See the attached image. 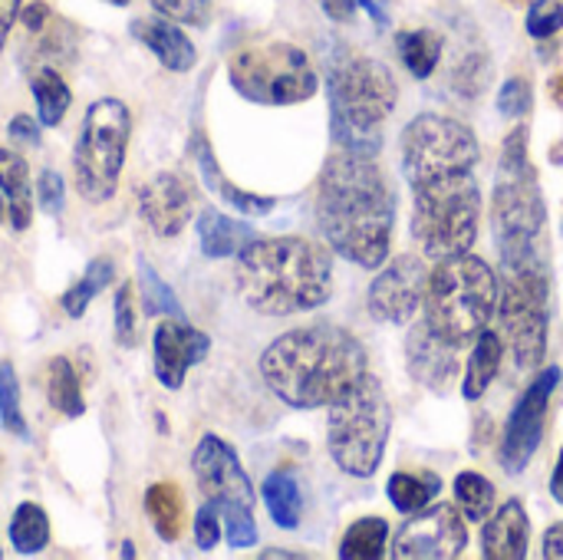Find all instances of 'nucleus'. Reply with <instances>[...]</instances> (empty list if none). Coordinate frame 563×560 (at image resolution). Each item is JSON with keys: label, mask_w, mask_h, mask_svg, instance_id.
<instances>
[{"label": "nucleus", "mask_w": 563, "mask_h": 560, "mask_svg": "<svg viewBox=\"0 0 563 560\" xmlns=\"http://www.w3.org/2000/svg\"><path fill=\"white\" fill-rule=\"evenodd\" d=\"M366 373L363 343L333 323H310L280 333L261 353L267 389L290 409H323Z\"/></svg>", "instance_id": "obj_2"}, {"label": "nucleus", "mask_w": 563, "mask_h": 560, "mask_svg": "<svg viewBox=\"0 0 563 560\" xmlns=\"http://www.w3.org/2000/svg\"><path fill=\"white\" fill-rule=\"evenodd\" d=\"M122 558H135V548H132V541H125V545H122Z\"/></svg>", "instance_id": "obj_52"}, {"label": "nucleus", "mask_w": 563, "mask_h": 560, "mask_svg": "<svg viewBox=\"0 0 563 560\" xmlns=\"http://www.w3.org/2000/svg\"><path fill=\"white\" fill-rule=\"evenodd\" d=\"M191 155H195V165H198V175H201L205 188L214 191V195H218L224 205H231L234 211H241V215H247V218H264V215H271V211L277 208V201H274L271 195H254V191H247V188H238V185L221 172V165H218V158H214V152H211V142H208L201 132L191 135Z\"/></svg>", "instance_id": "obj_21"}, {"label": "nucleus", "mask_w": 563, "mask_h": 560, "mask_svg": "<svg viewBox=\"0 0 563 560\" xmlns=\"http://www.w3.org/2000/svg\"><path fill=\"white\" fill-rule=\"evenodd\" d=\"M386 545H389V525L376 515L360 518L346 528L343 541H340V558L343 560H379L386 558Z\"/></svg>", "instance_id": "obj_32"}, {"label": "nucleus", "mask_w": 563, "mask_h": 560, "mask_svg": "<svg viewBox=\"0 0 563 560\" xmlns=\"http://www.w3.org/2000/svg\"><path fill=\"white\" fill-rule=\"evenodd\" d=\"M145 515L162 541H178L181 538V521H185V498L172 482H155L145 492Z\"/></svg>", "instance_id": "obj_29"}, {"label": "nucleus", "mask_w": 563, "mask_h": 560, "mask_svg": "<svg viewBox=\"0 0 563 560\" xmlns=\"http://www.w3.org/2000/svg\"><path fill=\"white\" fill-rule=\"evenodd\" d=\"M129 139H132V112L122 99L106 96L86 109L73 149V175H76V191L89 205H102L119 191Z\"/></svg>", "instance_id": "obj_9"}, {"label": "nucleus", "mask_w": 563, "mask_h": 560, "mask_svg": "<svg viewBox=\"0 0 563 560\" xmlns=\"http://www.w3.org/2000/svg\"><path fill=\"white\" fill-rule=\"evenodd\" d=\"M261 558H300V554H294V551H277V548H271V551H261Z\"/></svg>", "instance_id": "obj_51"}, {"label": "nucleus", "mask_w": 563, "mask_h": 560, "mask_svg": "<svg viewBox=\"0 0 563 560\" xmlns=\"http://www.w3.org/2000/svg\"><path fill=\"white\" fill-rule=\"evenodd\" d=\"M214 0H152L158 17H168L181 26H208Z\"/></svg>", "instance_id": "obj_40"}, {"label": "nucleus", "mask_w": 563, "mask_h": 560, "mask_svg": "<svg viewBox=\"0 0 563 560\" xmlns=\"http://www.w3.org/2000/svg\"><path fill=\"white\" fill-rule=\"evenodd\" d=\"M106 3H112V7H129L132 0H106Z\"/></svg>", "instance_id": "obj_54"}, {"label": "nucleus", "mask_w": 563, "mask_h": 560, "mask_svg": "<svg viewBox=\"0 0 563 560\" xmlns=\"http://www.w3.org/2000/svg\"><path fill=\"white\" fill-rule=\"evenodd\" d=\"M139 297H142V310L152 314V317H175V320H185V310H181V300L175 297V290L158 277V271L139 257Z\"/></svg>", "instance_id": "obj_36"}, {"label": "nucleus", "mask_w": 563, "mask_h": 560, "mask_svg": "<svg viewBox=\"0 0 563 560\" xmlns=\"http://www.w3.org/2000/svg\"><path fill=\"white\" fill-rule=\"evenodd\" d=\"M412 238L426 257L468 254L482 224V188L472 172H455L412 188Z\"/></svg>", "instance_id": "obj_8"}, {"label": "nucleus", "mask_w": 563, "mask_h": 560, "mask_svg": "<svg viewBox=\"0 0 563 560\" xmlns=\"http://www.w3.org/2000/svg\"><path fill=\"white\" fill-rule=\"evenodd\" d=\"M396 50H399V59L402 66L416 76V79H429L442 59V36L429 26H419V30H402L396 36Z\"/></svg>", "instance_id": "obj_30"}, {"label": "nucleus", "mask_w": 563, "mask_h": 560, "mask_svg": "<svg viewBox=\"0 0 563 560\" xmlns=\"http://www.w3.org/2000/svg\"><path fill=\"white\" fill-rule=\"evenodd\" d=\"M30 92H33V102H36L40 125H46V129L59 125L69 102H73V92H69L66 79L53 66H36L30 73Z\"/></svg>", "instance_id": "obj_28"}, {"label": "nucleus", "mask_w": 563, "mask_h": 560, "mask_svg": "<svg viewBox=\"0 0 563 560\" xmlns=\"http://www.w3.org/2000/svg\"><path fill=\"white\" fill-rule=\"evenodd\" d=\"M49 17H53V13H49V7H46V3H40V0L23 7V26H26L30 33H40V30L49 23Z\"/></svg>", "instance_id": "obj_47"}, {"label": "nucleus", "mask_w": 563, "mask_h": 560, "mask_svg": "<svg viewBox=\"0 0 563 560\" xmlns=\"http://www.w3.org/2000/svg\"><path fill=\"white\" fill-rule=\"evenodd\" d=\"M544 548H541V554L548 560H563V521L561 525H551L548 531H544V541H541Z\"/></svg>", "instance_id": "obj_49"}, {"label": "nucleus", "mask_w": 563, "mask_h": 560, "mask_svg": "<svg viewBox=\"0 0 563 560\" xmlns=\"http://www.w3.org/2000/svg\"><path fill=\"white\" fill-rule=\"evenodd\" d=\"M254 228L247 221H238L218 208H205L198 215V241H201V254L211 261L221 257H234L241 254L251 241H254Z\"/></svg>", "instance_id": "obj_23"}, {"label": "nucleus", "mask_w": 563, "mask_h": 560, "mask_svg": "<svg viewBox=\"0 0 563 560\" xmlns=\"http://www.w3.org/2000/svg\"><path fill=\"white\" fill-rule=\"evenodd\" d=\"M320 7H323V13H327L330 20H336V23L353 20L356 10H366L379 30H386L389 20H393V0H320Z\"/></svg>", "instance_id": "obj_38"}, {"label": "nucleus", "mask_w": 563, "mask_h": 560, "mask_svg": "<svg viewBox=\"0 0 563 560\" xmlns=\"http://www.w3.org/2000/svg\"><path fill=\"white\" fill-rule=\"evenodd\" d=\"M531 545V521L518 498L505 502L482 528V558L488 560H525Z\"/></svg>", "instance_id": "obj_22"}, {"label": "nucleus", "mask_w": 563, "mask_h": 560, "mask_svg": "<svg viewBox=\"0 0 563 560\" xmlns=\"http://www.w3.org/2000/svg\"><path fill=\"white\" fill-rule=\"evenodd\" d=\"M561 366L541 370L538 380L511 406V416L505 422V436H501V446H498V465L508 475H521L531 465V459L538 455L541 439H544L548 403H551L554 389L561 386Z\"/></svg>", "instance_id": "obj_13"}, {"label": "nucleus", "mask_w": 563, "mask_h": 560, "mask_svg": "<svg viewBox=\"0 0 563 560\" xmlns=\"http://www.w3.org/2000/svg\"><path fill=\"white\" fill-rule=\"evenodd\" d=\"M7 218V198H3V191H0V221Z\"/></svg>", "instance_id": "obj_53"}, {"label": "nucleus", "mask_w": 563, "mask_h": 560, "mask_svg": "<svg viewBox=\"0 0 563 560\" xmlns=\"http://www.w3.org/2000/svg\"><path fill=\"white\" fill-rule=\"evenodd\" d=\"M191 472L198 482V492L205 495V502H214L218 508L224 505H238V508H251L257 502V492L238 459V452L218 439V436H201V442L195 446L191 455Z\"/></svg>", "instance_id": "obj_16"}, {"label": "nucleus", "mask_w": 563, "mask_h": 560, "mask_svg": "<svg viewBox=\"0 0 563 560\" xmlns=\"http://www.w3.org/2000/svg\"><path fill=\"white\" fill-rule=\"evenodd\" d=\"M389 502L399 515H419L422 508H429L439 492H442V479L435 472H396L386 485Z\"/></svg>", "instance_id": "obj_27"}, {"label": "nucleus", "mask_w": 563, "mask_h": 560, "mask_svg": "<svg viewBox=\"0 0 563 560\" xmlns=\"http://www.w3.org/2000/svg\"><path fill=\"white\" fill-rule=\"evenodd\" d=\"M501 360H505V340L498 333L485 330L475 340L468 366H465V376H462V396L468 403H478L488 393V386L495 383V376L501 370Z\"/></svg>", "instance_id": "obj_25"}, {"label": "nucleus", "mask_w": 563, "mask_h": 560, "mask_svg": "<svg viewBox=\"0 0 563 560\" xmlns=\"http://www.w3.org/2000/svg\"><path fill=\"white\" fill-rule=\"evenodd\" d=\"M261 498L267 505V515L274 518L277 528L284 531H294L300 528V515H303V495H300V485L294 479V472L280 469V472H271L261 485Z\"/></svg>", "instance_id": "obj_26"}, {"label": "nucleus", "mask_w": 563, "mask_h": 560, "mask_svg": "<svg viewBox=\"0 0 563 560\" xmlns=\"http://www.w3.org/2000/svg\"><path fill=\"white\" fill-rule=\"evenodd\" d=\"M46 399L66 419H79L86 413V399H82V389H79V376H76V370H73V363L66 356H53L49 360V370H46Z\"/></svg>", "instance_id": "obj_31"}, {"label": "nucleus", "mask_w": 563, "mask_h": 560, "mask_svg": "<svg viewBox=\"0 0 563 560\" xmlns=\"http://www.w3.org/2000/svg\"><path fill=\"white\" fill-rule=\"evenodd\" d=\"M558 92H561V99H563V73H561V79H558Z\"/></svg>", "instance_id": "obj_55"}, {"label": "nucleus", "mask_w": 563, "mask_h": 560, "mask_svg": "<svg viewBox=\"0 0 563 560\" xmlns=\"http://www.w3.org/2000/svg\"><path fill=\"white\" fill-rule=\"evenodd\" d=\"M528 33L534 40H551L563 30V0H534L528 10Z\"/></svg>", "instance_id": "obj_41"}, {"label": "nucleus", "mask_w": 563, "mask_h": 560, "mask_svg": "<svg viewBox=\"0 0 563 560\" xmlns=\"http://www.w3.org/2000/svg\"><path fill=\"white\" fill-rule=\"evenodd\" d=\"M468 528L455 505H429L396 531L389 554L396 560H452L465 554Z\"/></svg>", "instance_id": "obj_14"}, {"label": "nucleus", "mask_w": 563, "mask_h": 560, "mask_svg": "<svg viewBox=\"0 0 563 560\" xmlns=\"http://www.w3.org/2000/svg\"><path fill=\"white\" fill-rule=\"evenodd\" d=\"M551 495H554V502L563 505V446L561 455H558V465H554V475H551Z\"/></svg>", "instance_id": "obj_50"}, {"label": "nucleus", "mask_w": 563, "mask_h": 560, "mask_svg": "<svg viewBox=\"0 0 563 560\" xmlns=\"http://www.w3.org/2000/svg\"><path fill=\"white\" fill-rule=\"evenodd\" d=\"M495 502H498V492L485 475L462 472L455 479V505L465 515V521H482L485 525L492 518V512H495Z\"/></svg>", "instance_id": "obj_35"}, {"label": "nucleus", "mask_w": 563, "mask_h": 560, "mask_svg": "<svg viewBox=\"0 0 563 560\" xmlns=\"http://www.w3.org/2000/svg\"><path fill=\"white\" fill-rule=\"evenodd\" d=\"M20 3L23 0H0V50H3V43H7L16 17H20Z\"/></svg>", "instance_id": "obj_48"}, {"label": "nucleus", "mask_w": 563, "mask_h": 560, "mask_svg": "<svg viewBox=\"0 0 563 560\" xmlns=\"http://www.w3.org/2000/svg\"><path fill=\"white\" fill-rule=\"evenodd\" d=\"M406 363L412 380L432 393H445L459 380V347L442 340L426 320L416 323L406 337Z\"/></svg>", "instance_id": "obj_19"}, {"label": "nucleus", "mask_w": 563, "mask_h": 560, "mask_svg": "<svg viewBox=\"0 0 563 560\" xmlns=\"http://www.w3.org/2000/svg\"><path fill=\"white\" fill-rule=\"evenodd\" d=\"M393 429V409L376 376L363 373L327 416V449L350 479H373L383 465Z\"/></svg>", "instance_id": "obj_7"}, {"label": "nucleus", "mask_w": 563, "mask_h": 560, "mask_svg": "<svg viewBox=\"0 0 563 560\" xmlns=\"http://www.w3.org/2000/svg\"><path fill=\"white\" fill-rule=\"evenodd\" d=\"M112 307H115V343L119 347H135L139 337H135V307H132V287L129 284H122L115 290Z\"/></svg>", "instance_id": "obj_44"}, {"label": "nucleus", "mask_w": 563, "mask_h": 560, "mask_svg": "<svg viewBox=\"0 0 563 560\" xmlns=\"http://www.w3.org/2000/svg\"><path fill=\"white\" fill-rule=\"evenodd\" d=\"M534 106V96H531V83L521 79V76H511L501 92H498V112L505 119H525Z\"/></svg>", "instance_id": "obj_42"}, {"label": "nucleus", "mask_w": 563, "mask_h": 560, "mask_svg": "<svg viewBox=\"0 0 563 560\" xmlns=\"http://www.w3.org/2000/svg\"><path fill=\"white\" fill-rule=\"evenodd\" d=\"M238 297L264 317L317 310L333 294L327 248L307 238H254L234 264Z\"/></svg>", "instance_id": "obj_3"}, {"label": "nucleus", "mask_w": 563, "mask_h": 560, "mask_svg": "<svg viewBox=\"0 0 563 560\" xmlns=\"http://www.w3.org/2000/svg\"><path fill=\"white\" fill-rule=\"evenodd\" d=\"M396 224L393 188L369 155L336 152L317 182V228L327 244L363 271L389 261Z\"/></svg>", "instance_id": "obj_1"}, {"label": "nucleus", "mask_w": 563, "mask_h": 560, "mask_svg": "<svg viewBox=\"0 0 563 560\" xmlns=\"http://www.w3.org/2000/svg\"><path fill=\"white\" fill-rule=\"evenodd\" d=\"M426 323L459 350L475 343L498 310V274L482 257L455 254L435 264L426 287Z\"/></svg>", "instance_id": "obj_6"}, {"label": "nucleus", "mask_w": 563, "mask_h": 560, "mask_svg": "<svg viewBox=\"0 0 563 560\" xmlns=\"http://www.w3.org/2000/svg\"><path fill=\"white\" fill-rule=\"evenodd\" d=\"M211 353L208 333L195 330L188 320H162L152 333V370L165 389H181L191 366Z\"/></svg>", "instance_id": "obj_17"}, {"label": "nucleus", "mask_w": 563, "mask_h": 560, "mask_svg": "<svg viewBox=\"0 0 563 560\" xmlns=\"http://www.w3.org/2000/svg\"><path fill=\"white\" fill-rule=\"evenodd\" d=\"M129 33L148 50L155 53V59L168 69V73H188L198 63V50L188 40V33L168 20V17H139L129 23Z\"/></svg>", "instance_id": "obj_20"}, {"label": "nucleus", "mask_w": 563, "mask_h": 560, "mask_svg": "<svg viewBox=\"0 0 563 560\" xmlns=\"http://www.w3.org/2000/svg\"><path fill=\"white\" fill-rule=\"evenodd\" d=\"M327 102H330V139L340 152L369 155L383 152V125L396 109L399 86L386 63L353 53L333 43L323 53Z\"/></svg>", "instance_id": "obj_4"}, {"label": "nucleus", "mask_w": 563, "mask_h": 560, "mask_svg": "<svg viewBox=\"0 0 563 560\" xmlns=\"http://www.w3.org/2000/svg\"><path fill=\"white\" fill-rule=\"evenodd\" d=\"M228 79L238 96L257 106H297L320 89L310 56L284 40L238 50L228 63Z\"/></svg>", "instance_id": "obj_11"}, {"label": "nucleus", "mask_w": 563, "mask_h": 560, "mask_svg": "<svg viewBox=\"0 0 563 560\" xmlns=\"http://www.w3.org/2000/svg\"><path fill=\"white\" fill-rule=\"evenodd\" d=\"M221 541V512L214 502H205L195 515V545L201 551H211Z\"/></svg>", "instance_id": "obj_45"}, {"label": "nucleus", "mask_w": 563, "mask_h": 560, "mask_svg": "<svg viewBox=\"0 0 563 560\" xmlns=\"http://www.w3.org/2000/svg\"><path fill=\"white\" fill-rule=\"evenodd\" d=\"M488 221L505 267L531 264L541 257L538 238L548 221V205H544L538 168L528 152V125H518L501 145Z\"/></svg>", "instance_id": "obj_5"}, {"label": "nucleus", "mask_w": 563, "mask_h": 560, "mask_svg": "<svg viewBox=\"0 0 563 560\" xmlns=\"http://www.w3.org/2000/svg\"><path fill=\"white\" fill-rule=\"evenodd\" d=\"M10 545L16 554H40L49 545V518L40 505L23 502L10 518Z\"/></svg>", "instance_id": "obj_33"}, {"label": "nucleus", "mask_w": 563, "mask_h": 560, "mask_svg": "<svg viewBox=\"0 0 563 560\" xmlns=\"http://www.w3.org/2000/svg\"><path fill=\"white\" fill-rule=\"evenodd\" d=\"M139 215L158 238H175L195 215V191L175 172H158L139 191Z\"/></svg>", "instance_id": "obj_18"}, {"label": "nucleus", "mask_w": 563, "mask_h": 560, "mask_svg": "<svg viewBox=\"0 0 563 560\" xmlns=\"http://www.w3.org/2000/svg\"><path fill=\"white\" fill-rule=\"evenodd\" d=\"M426 287H429V267L419 254H399L386 261L366 294L369 317L379 323L406 327L422 310Z\"/></svg>", "instance_id": "obj_15"}, {"label": "nucleus", "mask_w": 563, "mask_h": 560, "mask_svg": "<svg viewBox=\"0 0 563 560\" xmlns=\"http://www.w3.org/2000/svg\"><path fill=\"white\" fill-rule=\"evenodd\" d=\"M115 281V264L109 261V257H96V261H89V267H86V274L63 294V300H59V307H63V314L66 317H82L86 314V307L92 304V297L99 294V290H106L109 284Z\"/></svg>", "instance_id": "obj_34"}, {"label": "nucleus", "mask_w": 563, "mask_h": 560, "mask_svg": "<svg viewBox=\"0 0 563 560\" xmlns=\"http://www.w3.org/2000/svg\"><path fill=\"white\" fill-rule=\"evenodd\" d=\"M0 191L7 198V215L13 231H26L33 221V188H30V165L20 152L0 145Z\"/></svg>", "instance_id": "obj_24"}, {"label": "nucleus", "mask_w": 563, "mask_h": 560, "mask_svg": "<svg viewBox=\"0 0 563 560\" xmlns=\"http://www.w3.org/2000/svg\"><path fill=\"white\" fill-rule=\"evenodd\" d=\"M478 158V139L459 119L422 112L402 129V175L409 188H419L442 175L472 172Z\"/></svg>", "instance_id": "obj_12"}, {"label": "nucleus", "mask_w": 563, "mask_h": 560, "mask_svg": "<svg viewBox=\"0 0 563 560\" xmlns=\"http://www.w3.org/2000/svg\"><path fill=\"white\" fill-rule=\"evenodd\" d=\"M498 327L515 363L521 370L538 366L548 356V323H551V284L544 261L531 264H501L498 277Z\"/></svg>", "instance_id": "obj_10"}, {"label": "nucleus", "mask_w": 563, "mask_h": 560, "mask_svg": "<svg viewBox=\"0 0 563 560\" xmlns=\"http://www.w3.org/2000/svg\"><path fill=\"white\" fill-rule=\"evenodd\" d=\"M36 201L40 208L49 215V218H59L63 215V205H66V185H63V175L56 168H43L40 178H36Z\"/></svg>", "instance_id": "obj_43"}, {"label": "nucleus", "mask_w": 563, "mask_h": 560, "mask_svg": "<svg viewBox=\"0 0 563 560\" xmlns=\"http://www.w3.org/2000/svg\"><path fill=\"white\" fill-rule=\"evenodd\" d=\"M7 135L10 142L23 145V149H36L40 145V119L26 116V112H16L7 125Z\"/></svg>", "instance_id": "obj_46"}, {"label": "nucleus", "mask_w": 563, "mask_h": 560, "mask_svg": "<svg viewBox=\"0 0 563 560\" xmlns=\"http://www.w3.org/2000/svg\"><path fill=\"white\" fill-rule=\"evenodd\" d=\"M221 512V528L231 548H254L257 545V525L251 508H238V505H224Z\"/></svg>", "instance_id": "obj_39"}, {"label": "nucleus", "mask_w": 563, "mask_h": 560, "mask_svg": "<svg viewBox=\"0 0 563 560\" xmlns=\"http://www.w3.org/2000/svg\"><path fill=\"white\" fill-rule=\"evenodd\" d=\"M0 426L16 439L30 436V426H26L23 406H20V380H16V370L10 360L0 363Z\"/></svg>", "instance_id": "obj_37"}]
</instances>
